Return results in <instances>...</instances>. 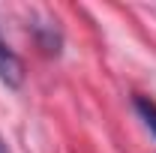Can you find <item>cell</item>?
I'll list each match as a JSON object with an SVG mask.
<instances>
[{"label": "cell", "mask_w": 156, "mask_h": 153, "mask_svg": "<svg viewBox=\"0 0 156 153\" xmlns=\"http://www.w3.org/2000/svg\"><path fill=\"white\" fill-rule=\"evenodd\" d=\"M0 81L6 87H21L24 84V63L3 39H0Z\"/></svg>", "instance_id": "cell-1"}, {"label": "cell", "mask_w": 156, "mask_h": 153, "mask_svg": "<svg viewBox=\"0 0 156 153\" xmlns=\"http://www.w3.org/2000/svg\"><path fill=\"white\" fill-rule=\"evenodd\" d=\"M30 30H33V39H36V45L45 51V54H60V45H63V33H60L57 21H45V24H30Z\"/></svg>", "instance_id": "cell-2"}, {"label": "cell", "mask_w": 156, "mask_h": 153, "mask_svg": "<svg viewBox=\"0 0 156 153\" xmlns=\"http://www.w3.org/2000/svg\"><path fill=\"white\" fill-rule=\"evenodd\" d=\"M132 105H135V114L141 117V123H144V129L156 138V99L144 93H135L132 96Z\"/></svg>", "instance_id": "cell-3"}, {"label": "cell", "mask_w": 156, "mask_h": 153, "mask_svg": "<svg viewBox=\"0 0 156 153\" xmlns=\"http://www.w3.org/2000/svg\"><path fill=\"white\" fill-rule=\"evenodd\" d=\"M0 153H12V150H9V144H6L3 138H0Z\"/></svg>", "instance_id": "cell-4"}]
</instances>
